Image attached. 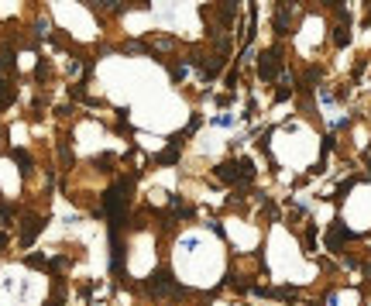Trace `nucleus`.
<instances>
[{"instance_id": "f257e3e1", "label": "nucleus", "mask_w": 371, "mask_h": 306, "mask_svg": "<svg viewBox=\"0 0 371 306\" xmlns=\"http://www.w3.org/2000/svg\"><path fill=\"white\" fill-rule=\"evenodd\" d=\"M258 73H261V79H275V76H279V52H265V55H261Z\"/></svg>"}, {"instance_id": "f03ea898", "label": "nucleus", "mask_w": 371, "mask_h": 306, "mask_svg": "<svg viewBox=\"0 0 371 306\" xmlns=\"http://www.w3.org/2000/svg\"><path fill=\"white\" fill-rule=\"evenodd\" d=\"M10 100H14V86H7V83L0 79V110H3V107H7Z\"/></svg>"}, {"instance_id": "7ed1b4c3", "label": "nucleus", "mask_w": 371, "mask_h": 306, "mask_svg": "<svg viewBox=\"0 0 371 306\" xmlns=\"http://www.w3.org/2000/svg\"><path fill=\"white\" fill-rule=\"evenodd\" d=\"M3 244H7V237H3V234H0V248H3Z\"/></svg>"}]
</instances>
